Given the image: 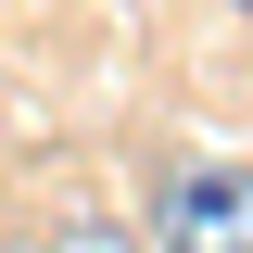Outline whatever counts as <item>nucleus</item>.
Listing matches in <instances>:
<instances>
[{"mask_svg":"<svg viewBox=\"0 0 253 253\" xmlns=\"http://www.w3.org/2000/svg\"><path fill=\"white\" fill-rule=\"evenodd\" d=\"M152 253H253V165H165Z\"/></svg>","mask_w":253,"mask_h":253,"instance_id":"1","label":"nucleus"},{"mask_svg":"<svg viewBox=\"0 0 253 253\" xmlns=\"http://www.w3.org/2000/svg\"><path fill=\"white\" fill-rule=\"evenodd\" d=\"M241 13H253V0H241Z\"/></svg>","mask_w":253,"mask_h":253,"instance_id":"2","label":"nucleus"}]
</instances>
